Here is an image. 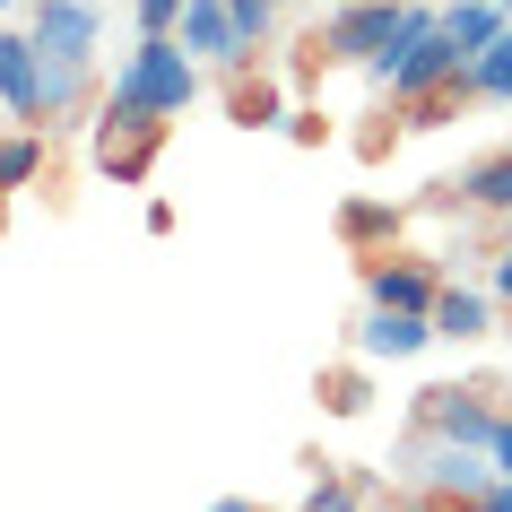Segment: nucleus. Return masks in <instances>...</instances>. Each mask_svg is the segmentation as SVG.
Masks as SVG:
<instances>
[{
	"instance_id": "12",
	"label": "nucleus",
	"mask_w": 512,
	"mask_h": 512,
	"mask_svg": "<svg viewBox=\"0 0 512 512\" xmlns=\"http://www.w3.org/2000/svg\"><path fill=\"white\" fill-rule=\"evenodd\" d=\"M486 322H495V304L478 287H443L434 296V339H486Z\"/></svg>"
},
{
	"instance_id": "15",
	"label": "nucleus",
	"mask_w": 512,
	"mask_h": 512,
	"mask_svg": "<svg viewBox=\"0 0 512 512\" xmlns=\"http://www.w3.org/2000/svg\"><path fill=\"white\" fill-rule=\"evenodd\" d=\"M87 79H96V61H44V113H53V122H79Z\"/></svg>"
},
{
	"instance_id": "28",
	"label": "nucleus",
	"mask_w": 512,
	"mask_h": 512,
	"mask_svg": "<svg viewBox=\"0 0 512 512\" xmlns=\"http://www.w3.org/2000/svg\"><path fill=\"white\" fill-rule=\"evenodd\" d=\"M486 9H504V18H512V0H486Z\"/></svg>"
},
{
	"instance_id": "21",
	"label": "nucleus",
	"mask_w": 512,
	"mask_h": 512,
	"mask_svg": "<svg viewBox=\"0 0 512 512\" xmlns=\"http://www.w3.org/2000/svg\"><path fill=\"white\" fill-rule=\"evenodd\" d=\"M304 512H365V495H356L348 478H322L313 495H304Z\"/></svg>"
},
{
	"instance_id": "2",
	"label": "nucleus",
	"mask_w": 512,
	"mask_h": 512,
	"mask_svg": "<svg viewBox=\"0 0 512 512\" xmlns=\"http://www.w3.org/2000/svg\"><path fill=\"white\" fill-rule=\"evenodd\" d=\"M374 87L391 96V105H408V113L434 105V96H460V87H469V53L443 35V9H434L426 27L408 35L400 53H382V61H374Z\"/></svg>"
},
{
	"instance_id": "16",
	"label": "nucleus",
	"mask_w": 512,
	"mask_h": 512,
	"mask_svg": "<svg viewBox=\"0 0 512 512\" xmlns=\"http://www.w3.org/2000/svg\"><path fill=\"white\" fill-rule=\"evenodd\" d=\"M443 35H452L460 53H486V44L504 35V9H486V0H443Z\"/></svg>"
},
{
	"instance_id": "30",
	"label": "nucleus",
	"mask_w": 512,
	"mask_h": 512,
	"mask_svg": "<svg viewBox=\"0 0 512 512\" xmlns=\"http://www.w3.org/2000/svg\"><path fill=\"white\" fill-rule=\"evenodd\" d=\"M122 9H131V0H122Z\"/></svg>"
},
{
	"instance_id": "31",
	"label": "nucleus",
	"mask_w": 512,
	"mask_h": 512,
	"mask_svg": "<svg viewBox=\"0 0 512 512\" xmlns=\"http://www.w3.org/2000/svg\"><path fill=\"white\" fill-rule=\"evenodd\" d=\"M0 9H9V0H0Z\"/></svg>"
},
{
	"instance_id": "1",
	"label": "nucleus",
	"mask_w": 512,
	"mask_h": 512,
	"mask_svg": "<svg viewBox=\"0 0 512 512\" xmlns=\"http://www.w3.org/2000/svg\"><path fill=\"white\" fill-rule=\"evenodd\" d=\"M191 96H200V61H191L183 35H139L122 53V70H113V87H105V105L157 113V122H183Z\"/></svg>"
},
{
	"instance_id": "19",
	"label": "nucleus",
	"mask_w": 512,
	"mask_h": 512,
	"mask_svg": "<svg viewBox=\"0 0 512 512\" xmlns=\"http://www.w3.org/2000/svg\"><path fill=\"white\" fill-rule=\"evenodd\" d=\"M226 105H235V122H243V131H261V122L278 113V96H270V87H252V79L235 70V96H226Z\"/></svg>"
},
{
	"instance_id": "6",
	"label": "nucleus",
	"mask_w": 512,
	"mask_h": 512,
	"mask_svg": "<svg viewBox=\"0 0 512 512\" xmlns=\"http://www.w3.org/2000/svg\"><path fill=\"white\" fill-rule=\"evenodd\" d=\"M27 35H35V53H44V61H96L105 18H96V0H35Z\"/></svg>"
},
{
	"instance_id": "7",
	"label": "nucleus",
	"mask_w": 512,
	"mask_h": 512,
	"mask_svg": "<svg viewBox=\"0 0 512 512\" xmlns=\"http://www.w3.org/2000/svg\"><path fill=\"white\" fill-rule=\"evenodd\" d=\"M183 44H191L200 70H252V53H261V44L235 27L226 0H183Z\"/></svg>"
},
{
	"instance_id": "24",
	"label": "nucleus",
	"mask_w": 512,
	"mask_h": 512,
	"mask_svg": "<svg viewBox=\"0 0 512 512\" xmlns=\"http://www.w3.org/2000/svg\"><path fill=\"white\" fill-rule=\"evenodd\" d=\"M486 296H495V304H512V243L495 252V270H486Z\"/></svg>"
},
{
	"instance_id": "11",
	"label": "nucleus",
	"mask_w": 512,
	"mask_h": 512,
	"mask_svg": "<svg viewBox=\"0 0 512 512\" xmlns=\"http://www.w3.org/2000/svg\"><path fill=\"white\" fill-rule=\"evenodd\" d=\"M495 417H504V408H486L478 391H452V382H443V391H426V434H452V443H478V452H486Z\"/></svg>"
},
{
	"instance_id": "3",
	"label": "nucleus",
	"mask_w": 512,
	"mask_h": 512,
	"mask_svg": "<svg viewBox=\"0 0 512 512\" xmlns=\"http://www.w3.org/2000/svg\"><path fill=\"white\" fill-rule=\"evenodd\" d=\"M426 18H434V9H417V0H339L313 53L339 61V70H374V61H382V53H400V44L426 27Z\"/></svg>"
},
{
	"instance_id": "9",
	"label": "nucleus",
	"mask_w": 512,
	"mask_h": 512,
	"mask_svg": "<svg viewBox=\"0 0 512 512\" xmlns=\"http://www.w3.org/2000/svg\"><path fill=\"white\" fill-rule=\"evenodd\" d=\"M434 296H443V278H434L426 261H400V252L365 261V304H391V313H434Z\"/></svg>"
},
{
	"instance_id": "20",
	"label": "nucleus",
	"mask_w": 512,
	"mask_h": 512,
	"mask_svg": "<svg viewBox=\"0 0 512 512\" xmlns=\"http://www.w3.org/2000/svg\"><path fill=\"white\" fill-rule=\"evenodd\" d=\"M139 35H183V0H131Z\"/></svg>"
},
{
	"instance_id": "26",
	"label": "nucleus",
	"mask_w": 512,
	"mask_h": 512,
	"mask_svg": "<svg viewBox=\"0 0 512 512\" xmlns=\"http://www.w3.org/2000/svg\"><path fill=\"white\" fill-rule=\"evenodd\" d=\"M478 504H486V512H512V478H495V486L478 495Z\"/></svg>"
},
{
	"instance_id": "13",
	"label": "nucleus",
	"mask_w": 512,
	"mask_h": 512,
	"mask_svg": "<svg viewBox=\"0 0 512 512\" xmlns=\"http://www.w3.org/2000/svg\"><path fill=\"white\" fill-rule=\"evenodd\" d=\"M460 200H469V209H486V217H512V148L469 165V174H460Z\"/></svg>"
},
{
	"instance_id": "23",
	"label": "nucleus",
	"mask_w": 512,
	"mask_h": 512,
	"mask_svg": "<svg viewBox=\"0 0 512 512\" xmlns=\"http://www.w3.org/2000/svg\"><path fill=\"white\" fill-rule=\"evenodd\" d=\"M486 452H495V469H504V478H512V408H504V417H495V434H486Z\"/></svg>"
},
{
	"instance_id": "10",
	"label": "nucleus",
	"mask_w": 512,
	"mask_h": 512,
	"mask_svg": "<svg viewBox=\"0 0 512 512\" xmlns=\"http://www.w3.org/2000/svg\"><path fill=\"white\" fill-rule=\"evenodd\" d=\"M434 339V313H391V304H365V322H356V356H374V365H400Z\"/></svg>"
},
{
	"instance_id": "18",
	"label": "nucleus",
	"mask_w": 512,
	"mask_h": 512,
	"mask_svg": "<svg viewBox=\"0 0 512 512\" xmlns=\"http://www.w3.org/2000/svg\"><path fill=\"white\" fill-rule=\"evenodd\" d=\"M339 235H348V243L391 235V209H382V200H348V209H339Z\"/></svg>"
},
{
	"instance_id": "14",
	"label": "nucleus",
	"mask_w": 512,
	"mask_h": 512,
	"mask_svg": "<svg viewBox=\"0 0 512 512\" xmlns=\"http://www.w3.org/2000/svg\"><path fill=\"white\" fill-rule=\"evenodd\" d=\"M469 96L478 105H512V18H504V35L486 53H469Z\"/></svg>"
},
{
	"instance_id": "5",
	"label": "nucleus",
	"mask_w": 512,
	"mask_h": 512,
	"mask_svg": "<svg viewBox=\"0 0 512 512\" xmlns=\"http://www.w3.org/2000/svg\"><path fill=\"white\" fill-rule=\"evenodd\" d=\"M157 148H165V122H157V113H122V105L96 96V165H105L113 183H148Z\"/></svg>"
},
{
	"instance_id": "25",
	"label": "nucleus",
	"mask_w": 512,
	"mask_h": 512,
	"mask_svg": "<svg viewBox=\"0 0 512 512\" xmlns=\"http://www.w3.org/2000/svg\"><path fill=\"white\" fill-rule=\"evenodd\" d=\"M330 408H365V382H356V374H330Z\"/></svg>"
},
{
	"instance_id": "22",
	"label": "nucleus",
	"mask_w": 512,
	"mask_h": 512,
	"mask_svg": "<svg viewBox=\"0 0 512 512\" xmlns=\"http://www.w3.org/2000/svg\"><path fill=\"white\" fill-rule=\"evenodd\" d=\"M235 9V27L252 35V44H270V27H278V0H226Z\"/></svg>"
},
{
	"instance_id": "17",
	"label": "nucleus",
	"mask_w": 512,
	"mask_h": 512,
	"mask_svg": "<svg viewBox=\"0 0 512 512\" xmlns=\"http://www.w3.org/2000/svg\"><path fill=\"white\" fill-rule=\"evenodd\" d=\"M35 174H44V131L18 122V131L0 139V200H9V191H35Z\"/></svg>"
},
{
	"instance_id": "27",
	"label": "nucleus",
	"mask_w": 512,
	"mask_h": 512,
	"mask_svg": "<svg viewBox=\"0 0 512 512\" xmlns=\"http://www.w3.org/2000/svg\"><path fill=\"white\" fill-rule=\"evenodd\" d=\"M209 512H261V504H252V495H217Z\"/></svg>"
},
{
	"instance_id": "4",
	"label": "nucleus",
	"mask_w": 512,
	"mask_h": 512,
	"mask_svg": "<svg viewBox=\"0 0 512 512\" xmlns=\"http://www.w3.org/2000/svg\"><path fill=\"white\" fill-rule=\"evenodd\" d=\"M417 478H426L434 504H478L486 486L504 478L495 469V452H478V443H452V434H426L417 443Z\"/></svg>"
},
{
	"instance_id": "29",
	"label": "nucleus",
	"mask_w": 512,
	"mask_h": 512,
	"mask_svg": "<svg viewBox=\"0 0 512 512\" xmlns=\"http://www.w3.org/2000/svg\"><path fill=\"white\" fill-rule=\"evenodd\" d=\"M365 512H400V504H365Z\"/></svg>"
},
{
	"instance_id": "8",
	"label": "nucleus",
	"mask_w": 512,
	"mask_h": 512,
	"mask_svg": "<svg viewBox=\"0 0 512 512\" xmlns=\"http://www.w3.org/2000/svg\"><path fill=\"white\" fill-rule=\"evenodd\" d=\"M0 105H9V122H27V131H44L53 113H44V53H35V35H0Z\"/></svg>"
}]
</instances>
